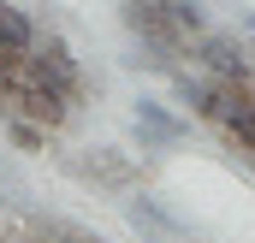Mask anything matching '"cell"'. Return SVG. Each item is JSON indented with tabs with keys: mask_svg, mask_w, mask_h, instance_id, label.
Masks as SVG:
<instances>
[{
	"mask_svg": "<svg viewBox=\"0 0 255 243\" xmlns=\"http://www.w3.org/2000/svg\"><path fill=\"white\" fill-rule=\"evenodd\" d=\"M119 24L130 30V42H136V54L130 65L136 71H178V60L190 54V36H178L172 30V18L160 12V0H119Z\"/></svg>",
	"mask_w": 255,
	"mask_h": 243,
	"instance_id": "6da1fadb",
	"label": "cell"
},
{
	"mask_svg": "<svg viewBox=\"0 0 255 243\" xmlns=\"http://www.w3.org/2000/svg\"><path fill=\"white\" fill-rule=\"evenodd\" d=\"M24 77H30V83H42V89H54V95H65L71 107H83V95H89V77H83L77 54L65 48V36H54V30L24 54Z\"/></svg>",
	"mask_w": 255,
	"mask_h": 243,
	"instance_id": "7a4b0ae2",
	"label": "cell"
},
{
	"mask_svg": "<svg viewBox=\"0 0 255 243\" xmlns=\"http://www.w3.org/2000/svg\"><path fill=\"white\" fill-rule=\"evenodd\" d=\"M190 60L214 83H255V48H250V36H238V30H214L208 24L190 42Z\"/></svg>",
	"mask_w": 255,
	"mask_h": 243,
	"instance_id": "3957f363",
	"label": "cell"
},
{
	"mask_svg": "<svg viewBox=\"0 0 255 243\" xmlns=\"http://www.w3.org/2000/svg\"><path fill=\"white\" fill-rule=\"evenodd\" d=\"M0 113H18V119H30V124H42V130H65L71 124V101L65 95H54V89H42V83H30V77H18V89L0 101Z\"/></svg>",
	"mask_w": 255,
	"mask_h": 243,
	"instance_id": "277c9868",
	"label": "cell"
},
{
	"mask_svg": "<svg viewBox=\"0 0 255 243\" xmlns=\"http://www.w3.org/2000/svg\"><path fill=\"white\" fill-rule=\"evenodd\" d=\"M184 136H190V119H178L166 101H154V95H142V101H136V142H142V154L178 148Z\"/></svg>",
	"mask_w": 255,
	"mask_h": 243,
	"instance_id": "5b68a950",
	"label": "cell"
},
{
	"mask_svg": "<svg viewBox=\"0 0 255 243\" xmlns=\"http://www.w3.org/2000/svg\"><path fill=\"white\" fill-rule=\"evenodd\" d=\"M172 95H178V107H190V119H208L220 124V113H226V83H214L208 71H172Z\"/></svg>",
	"mask_w": 255,
	"mask_h": 243,
	"instance_id": "8992f818",
	"label": "cell"
},
{
	"mask_svg": "<svg viewBox=\"0 0 255 243\" xmlns=\"http://www.w3.org/2000/svg\"><path fill=\"white\" fill-rule=\"evenodd\" d=\"M71 172H77V178H89V184H101V190H130V184H136V166H130L119 148H89Z\"/></svg>",
	"mask_w": 255,
	"mask_h": 243,
	"instance_id": "52a82bcc",
	"label": "cell"
},
{
	"mask_svg": "<svg viewBox=\"0 0 255 243\" xmlns=\"http://www.w3.org/2000/svg\"><path fill=\"white\" fill-rule=\"evenodd\" d=\"M125 214H130V226H136V232H148V238H160V243H190V232H184V226H178L154 196H130Z\"/></svg>",
	"mask_w": 255,
	"mask_h": 243,
	"instance_id": "ba28073f",
	"label": "cell"
},
{
	"mask_svg": "<svg viewBox=\"0 0 255 243\" xmlns=\"http://www.w3.org/2000/svg\"><path fill=\"white\" fill-rule=\"evenodd\" d=\"M0 42H12V48H36L42 42V24H36V12H24V6H12V0H0Z\"/></svg>",
	"mask_w": 255,
	"mask_h": 243,
	"instance_id": "9c48e42d",
	"label": "cell"
},
{
	"mask_svg": "<svg viewBox=\"0 0 255 243\" xmlns=\"http://www.w3.org/2000/svg\"><path fill=\"white\" fill-rule=\"evenodd\" d=\"M160 12H166V18H172V30H178V36H202V30H208V12H202V0H160Z\"/></svg>",
	"mask_w": 255,
	"mask_h": 243,
	"instance_id": "30bf717a",
	"label": "cell"
},
{
	"mask_svg": "<svg viewBox=\"0 0 255 243\" xmlns=\"http://www.w3.org/2000/svg\"><path fill=\"white\" fill-rule=\"evenodd\" d=\"M6 136H12V148L36 154V148H48V136H54V130H42V124H30V119H18V113H6Z\"/></svg>",
	"mask_w": 255,
	"mask_h": 243,
	"instance_id": "8fae6325",
	"label": "cell"
},
{
	"mask_svg": "<svg viewBox=\"0 0 255 243\" xmlns=\"http://www.w3.org/2000/svg\"><path fill=\"white\" fill-rule=\"evenodd\" d=\"M42 238H54V243H101V238H89V232H77V226H60V220H48Z\"/></svg>",
	"mask_w": 255,
	"mask_h": 243,
	"instance_id": "7c38bea8",
	"label": "cell"
},
{
	"mask_svg": "<svg viewBox=\"0 0 255 243\" xmlns=\"http://www.w3.org/2000/svg\"><path fill=\"white\" fill-rule=\"evenodd\" d=\"M30 243H54V238H30Z\"/></svg>",
	"mask_w": 255,
	"mask_h": 243,
	"instance_id": "4fadbf2b",
	"label": "cell"
}]
</instances>
